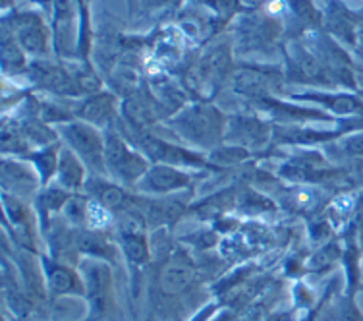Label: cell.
Listing matches in <instances>:
<instances>
[{"mask_svg": "<svg viewBox=\"0 0 363 321\" xmlns=\"http://www.w3.org/2000/svg\"><path fill=\"white\" fill-rule=\"evenodd\" d=\"M340 256V250H338V246L335 244H328L325 246L321 251H317L311 261H309V267H311V271H319L323 267H328L335 263L336 259Z\"/></svg>", "mask_w": 363, "mask_h": 321, "instance_id": "cell-21", "label": "cell"}, {"mask_svg": "<svg viewBox=\"0 0 363 321\" xmlns=\"http://www.w3.org/2000/svg\"><path fill=\"white\" fill-rule=\"evenodd\" d=\"M140 149L147 159L157 160V163H162V165H172V167L174 165H191V167L205 165L201 157L189 153L188 149L170 146L167 141L157 140V138H151V136L140 138Z\"/></svg>", "mask_w": 363, "mask_h": 321, "instance_id": "cell-5", "label": "cell"}, {"mask_svg": "<svg viewBox=\"0 0 363 321\" xmlns=\"http://www.w3.org/2000/svg\"><path fill=\"white\" fill-rule=\"evenodd\" d=\"M359 53H362V56H363V33L359 36Z\"/></svg>", "mask_w": 363, "mask_h": 321, "instance_id": "cell-24", "label": "cell"}, {"mask_svg": "<svg viewBox=\"0 0 363 321\" xmlns=\"http://www.w3.org/2000/svg\"><path fill=\"white\" fill-rule=\"evenodd\" d=\"M344 149L350 155H363V134L352 136L350 140L344 141Z\"/></svg>", "mask_w": 363, "mask_h": 321, "instance_id": "cell-23", "label": "cell"}, {"mask_svg": "<svg viewBox=\"0 0 363 321\" xmlns=\"http://www.w3.org/2000/svg\"><path fill=\"white\" fill-rule=\"evenodd\" d=\"M58 147H49V149H41L37 153L29 155V159L33 160L37 173H39V180L41 184H47L50 180V176L58 170Z\"/></svg>", "mask_w": 363, "mask_h": 321, "instance_id": "cell-17", "label": "cell"}, {"mask_svg": "<svg viewBox=\"0 0 363 321\" xmlns=\"http://www.w3.org/2000/svg\"><path fill=\"white\" fill-rule=\"evenodd\" d=\"M20 21L21 23L18 26V37H20V41L23 43V47L29 50H33V53H39V50L45 49L47 37H45V31H43L39 20H37V18L23 16Z\"/></svg>", "mask_w": 363, "mask_h": 321, "instance_id": "cell-15", "label": "cell"}, {"mask_svg": "<svg viewBox=\"0 0 363 321\" xmlns=\"http://www.w3.org/2000/svg\"><path fill=\"white\" fill-rule=\"evenodd\" d=\"M188 184L189 176L172 165H155L138 182L140 190L149 194H168L174 190L186 188Z\"/></svg>", "mask_w": 363, "mask_h": 321, "instance_id": "cell-6", "label": "cell"}, {"mask_svg": "<svg viewBox=\"0 0 363 321\" xmlns=\"http://www.w3.org/2000/svg\"><path fill=\"white\" fill-rule=\"evenodd\" d=\"M105 165L106 173L124 184H138L149 170L145 155L133 151L126 141L112 134L105 138Z\"/></svg>", "mask_w": 363, "mask_h": 321, "instance_id": "cell-1", "label": "cell"}, {"mask_svg": "<svg viewBox=\"0 0 363 321\" xmlns=\"http://www.w3.org/2000/svg\"><path fill=\"white\" fill-rule=\"evenodd\" d=\"M85 294L89 298L91 312L95 317L105 314L112 300V277L111 269L101 261H89L84 266Z\"/></svg>", "mask_w": 363, "mask_h": 321, "instance_id": "cell-4", "label": "cell"}, {"mask_svg": "<svg viewBox=\"0 0 363 321\" xmlns=\"http://www.w3.org/2000/svg\"><path fill=\"white\" fill-rule=\"evenodd\" d=\"M62 136L68 141V147L87 167L97 173H106L105 140L93 126L85 122H72L62 126Z\"/></svg>", "mask_w": 363, "mask_h": 321, "instance_id": "cell-3", "label": "cell"}, {"mask_svg": "<svg viewBox=\"0 0 363 321\" xmlns=\"http://www.w3.org/2000/svg\"><path fill=\"white\" fill-rule=\"evenodd\" d=\"M126 116L130 120H132V124L138 128H143V126H147L151 120H153V114H151V111H149V107L141 101V99H133V101H130L126 105Z\"/></svg>", "mask_w": 363, "mask_h": 321, "instance_id": "cell-20", "label": "cell"}, {"mask_svg": "<svg viewBox=\"0 0 363 321\" xmlns=\"http://www.w3.org/2000/svg\"><path fill=\"white\" fill-rule=\"evenodd\" d=\"M43 273L47 279V288L55 296L64 294H85V283L79 281L74 269L64 266L58 259H43Z\"/></svg>", "mask_w": 363, "mask_h": 321, "instance_id": "cell-7", "label": "cell"}, {"mask_svg": "<svg viewBox=\"0 0 363 321\" xmlns=\"http://www.w3.org/2000/svg\"><path fill=\"white\" fill-rule=\"evenodd\" d=\"M91 196L97 197V202L106 207L108 211H122L126 213L133 207L132 196H128L126 190H122L120 186L108 184V182L101 180V178H91L87 182Z\"/></svg>", "mask_w": 363, "mask_h": 321, "instance_id": "cell-8", "label": "cell"}, {"mask_svg": "<svg viewBox=\"0 0 363 321\" xmlns=\"http://www.w3.org/2000/svg\"><path fill=\"white\" fill-rule=\"evenodd\" d=\"M66 202H68V192L58 188L45 190L41 196L37 197V205L41 207V211H45V215L60 211L66 205Z\"/></svg>", "mask_w": 363, "mask_h": 321, "instance_id": "cell-19", "label": "cell"}, {"mask_svg": "<svg viewBox=\"0 0 363 321\" xmlns=\"http://www.w3.org/2000/svg\"><path fill=\"white\" fill-rule=\"evenodd\" d=\"M2 182H4V186L12 182V186L6 188L12 190V194H18V192L28 194V192H33L37 186L33 173H29L28 168L20 163H8V160L2 163Z\"/></svg>", "mask_w": 363, "mask_h": 321, "instance_id": "cell-12", "label": "cell"}, {"mask_svg": "<svg viewBox=\"0 0 363 321\" xmlns=\"http://www.w3.org/2000/svg\"><path fill=\"white\" fill-rule=\"evenodd\" d=\"M77 246H79V251H84L87 256H99L103 259H114L116 251L111 246V242L106 240L99 231H87L82 232L77 236Z\"/></svg>", "mask_w": 363, "mask_h": 321, "instance_id": "cell-14", "label": "cell"}, {"mask_svg": "<svg viewBox=\"0 0 363 321\" xmlns=\"http://www.w3.org/2000/svg\"><path fill=\"white\" fill-rule=\"evenodd\" d=\"M39 76H37V82L43 84L45 87H49L52 91H70V77L66 76V72H62L60 68H55V66H43V68H37Z\"/></svg>", "mask_w": 363, "mask_h": 321, "instance_id": "cell-18", "label": "cell"}, {"mask_svg": "<svg viewBox=\"0 0 363 321\" xmlns=\"http://www.w3.org/2000/svg\"><path fill=\"white\" fill-rule=\"evenodd\" d=\"M120 244H122V251H124L126 259L133 266H141L149 259V242L141 231H124L120 238Z\"/></svg>", "mask_w": 363, "mask_h": 321, "instance_id": "cell-13", "label": "cell"}, {"mask_svg": "<svg viewBox=\"0 0 363 321\" xmlns=\"http://www.w3.org/2000/svg\"><path fill=\"white\" fill-rule=\"evenodd\" d=\"M191 283H194V267L189 263H184L180 259L168 261L159 275V286L168 296L182 294Z\"/></svg>", "mask_w": 363, "mask_h": 321, "instance_id": "cell-9", "label": "cell"}, {"mask_svg": "<svg viewBox=\"0 0 363 321\" xmlns=\"http://www.w3.org/2000/svg\"><path fill=\"white\" fill-rule=\"evenodd\" d=\"M56 176H58V182L64 190H77L85 184L84 160L79 159L70 147L60 149Z\"/></svg>", "mask_w": 363, "mask_h": 321, "instance_id": "cell-10", "label": "cell"}, {"mask_svg": "<svg viewBox=\"0 0 363 321\" xmlns=\"http://www.w3.org/2000/svg\"><path fill=\"white\" fill-rule=\"evenodd\" d=\"M245 157H247V151H245L244 147L238 146H224L213 153V159L217 160V163H224V165H228V163H238V160L245 159Z\"/></svg>", "mask_w": 363, "mask_h": 321, "instance_id": "cell-22", "label": "cell"}, {"mask_svg": "<svg viewBox=\"0 0 363 321\" xmlns=\"http://www.w3.org/2000/svg\"><path fill=\"white\" fill-rule=\"evenodd\" d=\"M82 116L85 120H89L91 124L95 126H105L111 122V119L114 116V107H112L111 97H93L89 99L87 103L82 109Z\"/></svg>", "mask_w": 363, "mask_h": 321, "instance_id": "cell-16", "label": "cell"}, {"mask_svg": "<svg viewBox=\"0 0 363 321\" xmlns=\"http://www.w3.org/2000/svg\"><path fill=\"white\" fill-rule=\"evenodd\" d=\"M234 134L232 140L236 141L238 147H259L263 146L267 140V128L257 120L240 119L234 120Z\"/></svg>", "mask_w": 363, "mask_h": 321, "instance_id": "cell-11", "label": "cell"}, {"mask_svg": "<svg viewBox=\"0 0 363 321\" xmlns=\"http://www.w3.org/2000/svg\"><path fill=\"white\" fill-rule=\"evenodd\" d=\"M174 124L182 138L205 147H213V143H217L223 134V119L215 109L209 107L189 109Z\"/></svg>", "mask_w": 363, "mask_h": 321, "instance_id": "cell-2", "label": "cell"}]
</instances>
